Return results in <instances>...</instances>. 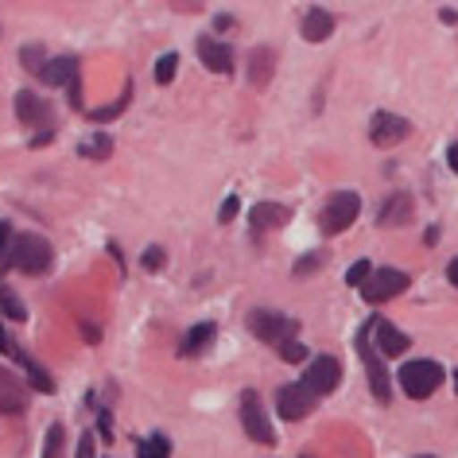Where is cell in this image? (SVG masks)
I'll return each mask as SVG.
<instances>
[{
  "mask_svg": "<svg viewBox=\"0 0 458 458\" xmlns=\"http://www.w3.org/2000/svg\"><path fill=\"white\" fill-rule=\"evenodd\" d=\"M51 245L43 242L36 233H20L13 249H8V265H16L20 272H28V276H43V272H51Z\"/></svg>",
  "mask_w": 458,
  "mask_h": 458,
  "instance_id": "6da1fadb",
  "label": "cell"
},
{
  "mask_svg": "<svg viewBox=\"0 0 458 458\" xmlns=\"http://www.w3.org/2000/svg\"><path fill=\"white\" fill-rule=\"evenodd\" d=\"M373 323H377V318H369V323L361 327V335H358V350H361L365 373H369V388H373V396L381 400V404H388V400H393V377H388V369H385V353L377 350V346H369Z\"/></svg>",
  "mask_w": 458,
  "mask_h": 458,
  "instance_id": "7a4b0ae2",
  "label": "cell"
},
{
  "mask_svg": "<svg viewBox=\"0 0 458 458\" xmlns=\"http://www.w3.org/2000/svg\"><path fill=\"white\" fill-rule=\"evenodd\" d=\"M396 381L411 400H428L435 388L443 385V365L439 361H404Z\"/></svg>",
  "mask_w": 458,
  "mask_h": 458,
  "instance_id": "3957f363",
  "label": "cell"
},
{
  "mask_svg": "<svg viewBox=\"0 0 458 458\" xmlns=\"http://www.w3.org/2000/svg\"><path fill=\"white\" fill-rule=\"evenodd\" d=\"M249 330L260 338V342H268V346H288V342H295V330H300V323L288 315H276V311H253L249 315Z\"/></svg>",
  "mask_w": 458,
  "mask_h": 458,
  "instance_id": "277c9868",
  "label": "cell"
},
{
  "mask_svg": "<svg viewBox=\"0 0 458 458\" xmlns=\"http://www.w3.org/2000/svg\"><path fill=\"white\" fill-rule=\"evenodd\" d=\"M361 214V199L353 191H338L330 194V202L323 206V214H318V225H323V233H342V229L353 225V217Z\"/></svg>",
  "mask_w": 458,
  "mask_h": 458,
  "instance_id": "5b68a950",
  "label": "cell"
},
{
  "mask_svg": "<svg viewBox=\"0 0 458 458\" xmlns=\"http://www.w3.org/2000/svg\"><path fill=\"white\" fill-rule=\"evenodd\" d=\"M338 381H342V365H338V358H330V353H318V358L307 365V373H303V388L311 396H330L338 388Z\"/></svg>",
  "mask_w": 458,
  "mask_h": 458,
  "instance_id": "8992f818",
  "label": "cell"
},
{
  "mask_svg": "<svg viewBox=\"0 0 458 458\" xmlns=\"http://www.w3.org/2000/svg\"><path fill=\"white\" fill-rule=\"evenodd\" d=\"M242 428L253 443H265V446L276 443V431H272V423L265 416V404H260V396L253 393V388L242 393Z\"/></svg>",
  "mask_w": 458,
  "mask_h": 458,
  "instance_id": "52a82bcc",
  "label": "cell"
},
{
  "mask_svg": "<svg viewBox=\"0 0 458 458\" xmlns=\"http://www.w3.org/2000/svg\"><path fill=\"white\" fill-rule=\"evenodd\" d=\"M408 272H400V268H377L369 280H365V288H361V295H365V303H385V300H393V295H400V292H408Z\"/></svg>",
  "mask_w": 458,
  "mask_h": 458,
  "instance_id": "ba28073f",
  "label": "cell"
},
{
  "mask_svg": "<svg viewBox=\"0 0 458 458\" xmlns=\"http://www.w3.org/2000/svg\"><path fill=\"white\" fill-rule=\"evenodd\" d=\"M408 132H411V124L404 117H396V113H377V117L369 121V140L377 148H393V144L404 140Z\"/></svg>",
  "mask_w": 458,
  "mask_h": 458,
  "instance_id": "9c48e42d",
  "label": "cell"
},
{
  "mask_svg": "<svg viewBox=\"0 0 458 458\" xmlns=\"http://www.w3.org/2000/svg\"><path fill=\"white\" fill-rule=\"evenodd\" d=\"M276 408H280V416L295 423V420H303V416H311V408H315V396L307 393L303 385H284L280 393H276Z\"/></svg>",
  "mask_w": 458,
  "mask_h": 458,
  "instance_id": "30bf717a",
  "label": "cell"
},
{
  "mask_svg": "<svg viewBox=\"0 0 458 458\" xmlns=\"http://www.w3.org/2000/svg\"><path fill=\"white\" fill-rule=\"evenodd\" d=\"M199 59L210 66L214 74H229V71H233V51H229V43L214 39V36L199 39Z\"/></svg>",
  "mask_w": 458,
  "mask_h": 458,
  "instance_id": "8fae6325",
  "label": "cell"
},
{
  "mask_svg": "<svg viewBox=\"0 0 458 458\" xmlns=\"http://www.w3.org/2000/svg\"><path fill=\"white\" fill-rule=\"evenodd\" d=\"M24 408H28V393L20 388L13 373L0 369V416H24Z\"/></svg>",
  "mask_w": 458,
  "mask_h": 458,
  "instance_id": "7c38bea8",
  "label": "cell"
},
{
  "mask_svg": "<svg viewBox=\"0 0 458 458\" xmlns=\"http://www.w3.org/2000/svg\"><path fill=\"white\" fill-rule=\"evenodd\" d=\"M39 78H43V86H66V89H71V82L78 78V59H74V55L47 59V63H43V71H39Z\"/></svg>",
  "mask_w": 458,
  "mask_h": 458,
  "instance_id": "4fadbf2b",
  "label": "cell"
},
{
  "mask_svg": "<svg viewBox=\"0 0 458 458\" xmlns=\"http://www.w3.org/2000/svg\"><path fill=\"white\" fill-rule=\"evenodd\" d=\"M373 335H377V350H381L385 358H400V353H408V346H411V338L404 330H396L393 323H385V318H377Z\"/></svg>",
  "mask_w": 458,
  "mask_h": 458,
  "instance_id": "5bb4252c",
  "label": "cell"
},
{
  "mask_svg": "<svg viewBox=\"0 0 458 458\" xmlns=\"http://www.w3.org/2000/svg\"><path fill=\"white\" fill-rule=\"evenodd\" d=\"M288 217H292L288 206H280V202H257L253 210H249V225H253V229H280V225H288Z\"/></svg>",
  "mask_w": 458,
  "mask_h": 458,
  "instance_id": "9a60e30c",
  "label": "cell"
},
{
  "mask_svg": "<svg viewBox=\"0 0 458 458\" xmlns=\"http://www.w3.org/2000/svg\"><path fill=\"white\" fill-rule=\"evenodd\" d=\"M16 117L24 124H43V121H51V109H47V101L36 98L31 89H20L16 94Z\"/></svg>",
  "mask_w": 458,
  "mask_h": 458,
  "instance_id": "2e32d148",
  "label": "cell"
},
{
  "mask_svg": "<svg viewBox=\"0 0 458 458\" xmlns=\"http://www.w3.org/2000/svg\"><path fill=\"white\" fill-rule=\"evenodd\" d=\"M330 31H335V16H330L327 8H307V16H303V39L307 43H323Z\"/></svg>",
  "mask_w": 458,
  "mask_h": 458,
  "instance_id": "e0dca14e",
  "label": "cell"
},
{
  "mask_svg": "<svg viewBox=\"0 0 458 458\" xmlns=\"http://www.w3.org/2000/svg\"><path fill=\"white\" fill-rule=\"evenodd\" d=\"M210 342H214V323H199V327H191L187 335H182L179 353H182V358H199Z\"/></svg>",
  "mask_w": 458,
  "mask_h": 458,
  "instance_id": "ac0fdd59",
  "label": "cell"
},
{
  "mask_svg": "<svg viewBox=\"0 0 458 458\" xmlns=\"http://www.w3.org/2000/svg\"><path fill=\"white\" fill-rule=\"evenodd\" d=\"M408 217H411V199H408V194H393V199H385V206H381V225L408 222Z\"/></svg>",
  "mask_w": 458,
  "mask_h": 458,
  "instance_id": "d6986e66",
  "label": "cell"
},
{
  "mask_svg": "<svg viewBox=\"0 0 458 458\" xmlns=\"http://www.w3.org/2000/svg\"><path fill=\"white\" fill-rule=\"evenodd\" d=\"M136 458H171L167 435H148L144 443H136Z\"/></svg>",
  "mask_w": 458,
  "mask_h": 458,
  "instance_id": "ffe728a7",
  "label": "cell"
},
{
  "mask_svg": "<svg viewBox=\"0 0 458 458\" xmlns=\"http://www.w3.org/2000/svg\"><path fill=\"white\" fill-rule=\"evenodd\" d=\"M16 361H24V369H28V377H31V388H39V393H43V396H51V393H55V381H51V377H47V373H43V369H39V365H36V361H31V358H28V353H20V358H16Z\"/></svg>",
  "mask_w": 458,
  "mask_h": 458,
  "instance_id": "44dd1931",
  "label": "cell"
},
{
  "mask_svg": "<svg viewBox=\"0 0 458 458\" xmlns=\"http://www.w3.org/2000/svg\"><path fill=\"white\" fill-rule=\"evenodd\" d=\"M249 74H253V86H265L268 78H272V51H253Z\"/></svg>",
  "mask_w": 458,
  "mask_h": 458,
  "instance_id": "7402d4cb",
  "label": "cell"
},
{
  "mask_svg": "<svg viewBox=\"0 0 458 458\" xmlns=\"http://www.w3.org/2000/svg\"><path fill=\"white\" fill-rule=\"evenodd\" d=\"M78 152H82L86 159H106L113 152V140H109V136H89V140L78 144Z\"/></svg>",
  "mask_w": 458,
  "mask_h": 458,
  "instance_id": "603a6c76",
  "label": "cell"
},
{
  "mask_svg": "<svg viewBox=\"0 0 458 458\" xmlns=\"http://www.w3.org/2000/svg\"><path fill=\"white\" fill-rule=\"evenodd\" d=\"M0 311H4L8 318H13V323H24V318H28V307L20 303V300H16V295L8 292V288H0Z\"/></svg>",
  "mask_w": 458,
  "mask_h": 458,
  "instance_id": "cb8c5ba5",
  "label": "cell"
},
{
  "mask_svg": "<svg viewBox=\"0 0 458 458\" xmlns=\"http://www.w3.org/2000/svg\"><path fill=\"white\" fill-rule=\"evenodd\" d=\"M175 71H179V55H175V51L159 55V63H156V82H159V86H167L171 78H175Z\"/></svg>",
  "mask_w": 458,
  "mask_h": 458,
  "instance_id": "d4e9b609",
  "label": "cell"
},
{
  "mask_svg": "<svg viewBox=\"0 0 458 458\" xmlns=\"http://www.w3.org/2000/svg\"><path fill=\"white\" fill-rule=\"evenodd\" d=\"M63 423H51L47 428V446H43V458H63Z\"/></svg>",
  "mask_w": 458,
  "mask_h": 458,
  "instance_id": "484cf974",
  "label": "cell"
},
{
  "mask_svg": "<svg viewBox=\"0 0 458 458\" xmlns=\"http://www.w3.org/2000/svg\"><path fill=\"white\" fill-rule=\"evenodd\" d=\"M369 276H373V265H369V260H358V265L346 272V284H350V288H365V280H369Z\"/></svg>",
  "mask_w": 458,
  "mask_h": 458,
  "instance_id": "4316f807",
  "label": "cell"
},
{
  "mask_svg": "<svg viewBox=\"0 0 458 458\" xmlns=\"http://www.w3.org/2000/svg\"><path fill=\"white\" fill-rule=\"evenodd\" d=\"M124 106H129V89L121 94V101H113L109 109H94L89 117H94V121H113V117H121V113H124Z\"/></svg>",
  "mask_w": 458,
  "mask_h": 458,
  "instance_id": "83f0119b",
  "label": "cell"
},
{
  "mask_svg": "<svg viewBox=\"0 0 458 458\" xmlns=\"http://www.w3.org/2000/svg\"><path fill=\"white\" fill-rule=\"evenodd\" d=\"M140 265H144L148 272H159V268H164V249H159V245H152V249H144Z\"/></svg>",
  "mask_w": 458,
  "mask_h": 458,
  "instance_id": "f1b7e54d",
  "label": "cell"
},
{
  "mask_svg": "<svg viewBox=\"0 0 458 458\" xmlns=\"http://www.w3.org/2000/svg\"><path fill=\"white\" fill-rule=\"evenodd\" d=\"M323 260H327L323 253H307V257L300 260V265H295V276H307V272H315L318 265H323Z\"/></svg>",
  "mask_w": 458,
  "mask_h": 458,
  "instance_id": "f546056e",
  "label": "cell"
},
{
  "mask_svg": "<svg viewBox=\"0 0 458 458\" xmlns=\"http://www.w3.org/2000/svg\"><path fill=\"white\" fill-rule=\"evenodd\" d=\"M237 210H242V202H237V194H229V199L222 202V210H217V222H233Z\"/></svg>",
  "mask_w": 458,
  "mask_h": 458,
  "instance_id": "4dcf8cb0",
  "label": "cell"
},
{
  "mask_svg": "<svg viewBox=\"0 0 458 458\" xmlns=\"http://www.w3.org/2000/svg\"><path fill=\"white\" fill-rule=\"evenodd\" d=\"M280 358H284V361H303L307 350L300 346V342H288V346H280Z\"/></svg>",
  "mask_w": 458,
  "mask_h": 458,
  "instance_id": "1f68e13d",
  "label": "cell"
},
{
  "mask_svg": "<svg viewBox=\"0 0 458 458\" xmlns=\"http://www.w3.org/2000/svg\"><path fill=\"white\" fill-rule=\"evenodd\" d=\"M74 458H94V435H82V439H78V451H74Z\"/></svg>",
  "mask_w": 458,
  "mask_h": 458,
  "instance_id": "d6a6232c",
  "label": "cell"
},
{
  "mask_svg": "<svg viewBox=\"0 0 458 458\" xmlns=\"http://www.w3.org/2000/svg\"><path fill=\"white\" fill-rule=\"evenodd\" d=\"M0 353H8V358H20V350L13 346V338H8V330H4V323H0Z\"/></svg>",
  "mask_w": 458,
  "mask_h": 458,
  "instance_id": "836d02e7",
  "label": "cell"
},
{
  "mask_svg": "<svg viewBox=\"0 0 458 458\" xmlns=\"http://www.w3.org/2000/svg\"><path fill=\"white\" fill-rule=\"evenodd\" d=\"M13 242H16L13 225H0V253H4V257H8V249H13Z\"/></svg>",
  "mask_w": 458,
  "mask_h": 458,
  "instance_id": "e575fe53",
  "label": "cell"
},
{
  "mask_svg": "<svg viewBox=\"0 0 458 458\" xmlns=\"http://www.w3.org/2000/svg\"><path fill=\"white\" fill-rule=\"evenodd\" d=\"M98 431L106 435V439H113V423H109V411H98Z\"/></svg>",
  "mask_w": 458,
  "mask_h": 458,
  "instance_id": "d590c367",
  "label": "cell"
},
{
  "mask_svg": "<svg viewBox=\"0 0 458 458\" xmlns=\"http://www.w3.org/2000/svg\"><path fill=\"white\" fill-rule=\"evenodd\" d=\"M446 164H451V171L458 175V144H451V152H446Z\"/></svg>",
  "mask_w": 458,
  "mask_h": 458,
  "instance_id": "8d00e7d4",
  "label": "cell"
},
{
  "mask_svg": "<svg viewBox=\"0 0 458 458\" xmlns=\"http://www.w3.org/2000/svg\"><path fill=\"white\" fill-rule=\"evenodd\" d=\"M439 16H443V24H458V13H454V8H439Z\"/></svg>",
  "mask_w": 458,
  "mask_h": 458,
  "instance_id": "74e56055",
  "label": "cell"
},
{
  "mask_svg": "<svg viewBox=\"0 0 458 458\" xmlns=\"http://www.w3.org/2000/svg\"><path fill=\"white\" fill-rule=\"evenodd\" d=\"M446 280H451L454 288H458V260H451V265H446Z\"/></svg>",
  "mask_w": 458,
  "mask_h": 458,
  "instance_id": "f35d334b",
  "label": "cell"
},
{
  "mask_svg": "<svg viewBox=\"0 0 458 458\" xmlns=\"http://www.w3.org/2000/svg\"><path fill=\"white\" fill-rule=\"evenodd\" d=\"M82 335H86V342H98V327L94 323H82Z\"/></svg>",
  "mask_w": 458,
  "mask_h": 458,
  "instance_id": "ab89813d",
  "label": "cell"
},
{
  "mask_svg": "<svg viewBox=\"0 0 458 458\" xmlns=\"http://www.w3.org/2000/svg\"><path fill=\"white\" fill-rule=\"evenodd\" d=\"M454 393H458V373H454Z\"/></svg>",
  "mask_w": 458,
  "mask_h": 458,
  "instance_id": "60d3db41",
  "label": "cell"
},
{
  "mask_svg": "<svg viewBox=\"0 0 458 458\" xmlns=\"http://www.w3.org/2000/svg\"><path fill=\"white\" fill-rule=\"evenodd\" d=\"M420 458H435V454H420Z\"/></svg>",
  "mask_w": 458,
  "mask_h": 458,
  "instance_id": "b9f144b4",
  "label": "cell"
},
{
  "mask_svg": "<svg viewBox=\"0 0 458 458\" xmlns=\"http://www.w3.org/2000/svg\"><path fill=\"white\" fill-rule=\"evenodd\" d=\"M303 458H307V454H303Z\"/></svg>",
  "mask_w": 458,
  "mask_h": 458,
  "instance_id": "7bdbcfd3",
  "label": "cell"
}]
</instances>
